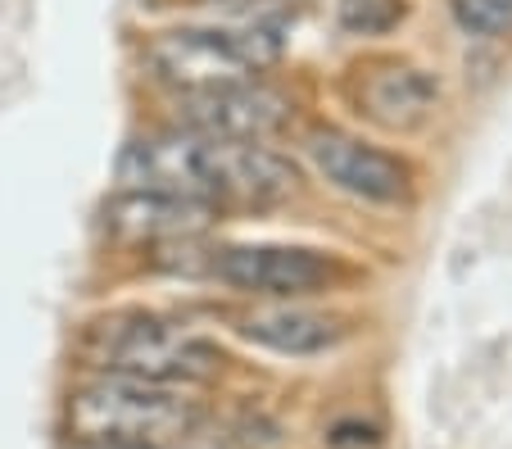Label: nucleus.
Returning <instances> with one entry per match:
<instances>
[{"label": "nucleus", "mask_w": 512, "mask_h": 449, "mask_svg": "<svg viewBox=\"0 0 512 449\" xmlns=\"http://www.w3.org/2000/svg\"><path fill=\"white\" fill-rule=\"evenodd\" d=\"M404 19V0H340V28L354 37H386Z\"/></svg>", "instance_id": "obj_12"}, {"label": "nucleus", "mask_w": 512, "mask_h": 449, "mask_svg": "<svg viewBox=\"0 0 512 449\" xmlns=\"http://www.w3.org/2000/svg\"><path fill=\"white\" fill-rule=\"evenodd\" d=\"M118 186H155L209 205H286L300 196V173L263 141H213L191 127H155L132 137L114 159Z\"/></svg>", "instance_id": "obj_1"}, {"label": "nucleus", "mask_w": 512, "mask_h": 449, "mask_svg": "<svg viewBox=\"0 0 512 449\" xmlns=\"http://www.w3.org/2000/svg\"><path fill=\"white\" fill-rule=\"evenodd\" d=\"M168 250L182 254V259H168V268L218 282L236 295H250V300H309V295L336 291L354 273L340 254L313 250V245H277V241L200 245V236H191V241H168Z\"/></svg>", "instance_id": "obj_2"}, {"label": "nucleus", "mask_w": 512, "mask_h": 449, "mask_svg": "<svg viewBox=\"0 0 512 449\" xmlns=\"http://www.w3.org/2000/svg\"><path fill=\"white\" fill-rule=\"evenodd\" d=\"M349 96H354L358 114L386 132H417L435 118L440 82L408 59H377L368 69H354Z\"/></svg>", "instance_id": "obj_9"}, {"label": "nucleus", "mask_w": 512, "mask_h": 449, "mask_svg": "<svg viewBox=\"0 0 512 449\" xmlns=\"http://www.w3.org/2000/svg\"><path fill=\"white\" fill-rule=\"evenodd\" d=\"M281 50L286 41L272 23H191V28L150 32L141 46V64L155 82L182 96V91L263 78L281 64Z\"/></svg>", "instance_id": "obj_4"}, {"label": "nucleus", "mask_w": 512, "mask_h": 449, "mask_svg": "<svg viewBox=\"0 0 512 449\" xmlns=\"http://www.w3.org/2000/svg\"><path fill=\"white\" fill-rule=\"evenodd\" d=\"M232 332L259 350L286 354V359H318L331 354L349 336V323L340 313L309 309L300 300H259L254 309H241L232 318Z\"/></svg>", "instance_id": "obj_10"}, {"label": "nucleus", "mask_w": 512, "mask_h": 449, "mask_svg": "<svg viewBox=\"0 0 512 449\" xmlns=\"http://www.w3.org/2000/svg\"><path fill=\"white\" fill-rule=\"evenodd\" d=\"M449 10H454V23L467 37L494 41L512 32V0H449Z\"/></svg>", "instance_id": "obj_11"}, {"label": "nucleus", "mask_w": 512, "mask_h": 449, "mask_svg": "<svg viewBox=\"0 0 512 449\" xmlns=\"http://www.w3.org/2000/svg\"><path fill=\"white\" fill-rule=\"evenodd\" d=\"M195 413L177 386L96 372L68 395V431L78 445H164L191 431Z\"/></svg>", "instance_id": "obj_5"}, {"label": "nucleus", "mask_w": 512, "mask_h": 449, "mask_svg": "<svg viewBox=\"0 0 512 449\" xmlns=\"http://www.w3.org/2000/svg\"><path fill=\"white\" fill-rule=\"evenodd\" d=\"M290 114L295 100L268 78H241L177 96V127L213 141H268L290 123Z\"/></svg>", "instance_id": "obj_7"}, {"label": "nucleus", "mask_w": 512, "mask_h": 449, "mask_svg": "<svg viewBox=\"0 0 512 449\" xmlns=\"http://www.w3.org/2000/svg\"><path fill=\"white\" fill-rule=\"evenodd\" d=\"M223 209L177 191H155V186H118L100 209V223L114 241L127 245H168L204 236L218 223Z\"/></svg>", "instance_id": "obj_8"}, {"label": "nucleus", "mask_w": 512, "mask_h": 449, "mask_svg": "<svg viewBox=\"0 0 512 449\" xmlns=\"http://www.w3.org/2000/svg\"><path fill=\"white\" fill-rule=\"evenodd\" d=\"M91 368L123 372V377L159 381V386H195L213 381L227 368V354L218 341L200 336L195 327L164 318V313H109L87 327L82 336Z\"/></svg>", "instance_id": "obj_3"}, {"label": "nucleus", "mask_w": 512, "mask_h": 449, "mask_svg": "<svg viewBox=\"0 0 512 449\" xmlns=\"http://www.w3.org/2000/svg\"><path fill=\"white\" fill-rule=\"evenodd\" d=\"M300 150L322 182H331L336 191L363 200V205L395 209V205H408L417 191V168L404 155L377 146V141L354 137L345 127H331V123L309 127Z\"/></svg>", "instance_id": "obj_6"}]
</instances>
